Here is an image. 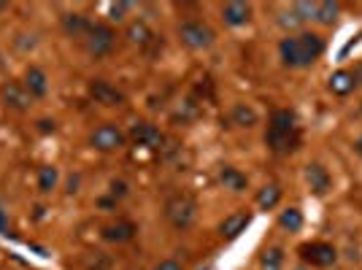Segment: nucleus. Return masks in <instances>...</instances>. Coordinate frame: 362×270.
Returning <instances> with one entry per match:
<instances>
[{"mask_svg":"<svg viewBox=\"0 0 362 270\" xmlns=\"http://www.w3.org/2000/svg\"><path fill=\"white\" fill-rule=\"evenodd\" d=\"M324 51V41L316 33H300V35H287L279 44V54L281 62L287 68H308L311 62H316Z\"/></svg>","mask_w":362,"mask_h":270,"instance_id":"f257e3e1","label":"nucleus"},{"mask_svg":"<svg viewBox=\"0 0 362 270\" xmlns=\"http://www.w3.org/2000/svg\"><path fill=\"white\" fill-rule=\"evenodd\" d=\"M165 217L176 230H190L197 219V203L187 192H176L165 203Z\"/></svg>","mask_w":362,"mask_h":270,"instance_id":"f03ea898","label":"nucleus"},{"mask_svg":"<svg viewBox=\"0 0 362 270\" xmlns=\"http://www.w3.org/2000/svg\"><path fill=\"white\" fill-rule=\"evenodd\" d=\"M214 38H217V33L206 25V22L190 19V22H184V25H179V41L192 51L208 49V47L214 44Z\"/></svg>","mask_w":362,"mask_h":270,"instance_id":"7ed1b4c3","label":"nucleus"},{"mask_svg":"<svg viewBox=\"0 0 362 270\" xmlns=\"http://www.w3.org/2000/svg\"><path fill=\"white\" fill-rule=\"evenodd\" d=\"M84 47L92 57H106L111 54L114 47H117V33L111 25H103V22H92L87 38H84Z\"/></svg>","mask_w":362,"mask_h":270,"instance_id":"20e7f679","label":"nucleus"},{"mask_svg":"<svg viewBox=\"0 0 362 270\" xmlns=\"http://www.w3.org/2000/svg\"><path fill=\"white\" fill-rule=\"evenodd\" d=\"M297 254H300V260H303V262H308L311 268H330V265H336V260H338L336 246L322 244V241L303 244L300 248H297Z\"/></svg>","mask_w":362,"mask_h":270,"instance_id":"39448f33","label":"nucleus"},{"mask_svg":"<svg viewBox=\"0 0 362 270\" xmlns=\"http://www.w3.org/2000/svg\"><path fill=\"white\" fill-rule=\"evenodd\" d=\"M124 144H127V135L117 124H100L90 135V146L97 149V151H120Z\"/></svg>","mask_w":362,"mask_h":270,"instance_id":"423d86ee","label":"nucleus"},{"mask_svg":"<svg viewBox=\"0 0 362 270\" xmlns=\"http://www.w3.org/2000/svg\"><path fill=\"white\" fill-rule=\"evenodd\" d=\"M90 98L100 103V106H106V108H117V106L124 103V95L114 84H108L106 78H92L90 81Z\"/></svg>","mask_w":362,"mask_h":270,"instance_id":"0eeeda50","label":"nucleus"},{"mask_svg":"<svg viewBox=\"0 0 362 270\" xmlns=\"http://www.w3.org/2000/svg\"><path fill=\"white\" fill-rule=\"evenodd\" d=\"M0 98L3 103L8 106V108H14V111H27L30 108V92L24 90L22 81H8V84H3V90H0Z\"/></svg>","mask_w":362,"mask_h":270,"instance_id":"6e6552de","label":"nucleus"},{"mask_svg":"<svg viewBox=\"0 0 362 270\" xmlns=\"http://www.w3.org/2000/svg\"><path fill=\"white\" fill-rule=\"evenodd\" d=\"M265 144L273 149L276 154H290V151H295L297 144H300V135H297V130L284 133V130H270V127H268Z\"/></svg>","mask_w":362,"mask_h":270,"instance_id":"1a4fd4ad","label":"nucleus"},{"mask_svg":"<svg viewBox=\"0 0 362 270\" xmlns=\"http://www.w3.org/2000/svg\"><path fill=\"white\" fill-rule=\"evenodd\" d=\"M130 138H133V144L146 146V149H160V146H163V133H160V127H154L151 122L133 124V130H130Z\"/></svg>","mask_w":362,"mask_h":270,"instance_id":"9d476101","label":"nucleus"},{"mask_svg":"<svg viewBox=\"0 0 362 270\" xmlns=\"http://www.w3.org/2000/svg\"><path fill=\"white\" fill-rule=\"evenodd\" d=\"M249 221H252L249 211H233L230 217L222 219V224H219V235L227 238V241H233V238H238L243 230L249 227Z\"/></svg>","mask_w":362,"mask_h":270,"instance_id":"9b49d317","label":"nucleus"},{"mask_svg":"<svg viewBox=\"0 0 362 270\" xmlns=\"http://www.w3.org/2000/svg\"><path fill=\"white\" fill-rule=\"evenodd\" d=\"M24 90L30 92V98H47L49 92V76L38 68V65H30L24 71Z\"/></svg>","mask_w":362,"mask_h":270,"instance_id":"f8f14e48","label":"nucleus"},{"mask_svg":"<svg viewBox=\"0 0 362 270\" xmlns=\"http://www.w3.org/2000/svg\"><path fill=\"white\" fill-rule=\"evenodd\" d=\"M103 238H106L108 244H127V241L135 238V224L127 219L111 221V224L103 227Z\"/></svg>","mask_w":362,"mask_h":270,"instance_id":"ddd939ff","label":"nucleus"},{"mask_svg":"<svg viewBox=\"0 0 362 270\" xmlns=\"http://www.w3.org/2000/svg\"><path fill=\"white\" fill-rule=\"evenodd\" d=\"M222 19L227 27H241L252 19V6L249 3H227L222 6Z\"/></svg>","mask_w":362,"mask_h":270,"instance_id":"4468645a","label":"nucleus"},{"mask_svg":"<svg viewBox=\"0 0 362 270\" xmlns=\"http://www.w3.org/2000/svg\"><path fill=\"white\" fill-rule=\"evenodd\" d=\"M90 27H92V22H90L84 14H65V17H63V30H65L68 38L84 41L87 33H90Z\"/></svg>","mask_w":362,"mask_h":270,"instance_id":"2eb2a0df","label":"nucleus"},{"mask_svg":"<svg viewBox=\"0 0 362 270\" xmlns=\"http://www.w3.org/2000/svg\"><path fill=\"white\" fill-rule=\"evenodd\" d=\"M306 181H308V187H311L314 195H324L330 189V173H327V168H322L319 162L306 168Z\"/></svg>","mask_w":362,"mask_h":270,"instance_id":"dca6fc26","label":"nucleus"},{"mask_svg":"<svg viewBox=\"0 0 362 270\" xmlns=\"http://www.w3.org/2000/svg\"><path fill=\"white\" fill-rule=\"evenodd\" d=\"M354 87H357V78H354L352 71H336V74L330 76V92H333V95H338V98L352 95V92H354Z\"/></svg>","mask_w":362,"mask_h":270,"instance_id":"f3484780","label":"nucleus"},{"mask_svg":"<svg viewBox=\"0 0 362 270\" xmlns=\"http://www.w3.org/2000/svg\"><path fill=\"white\" fill-rule=\"evenodd\" d=\"M154 38H157V35H154V33L149 30V25L141 22V19H135V22L127 25V41L135 44V47H149Z\"/></svg>","mask_w":362,"mask_h":270,"instance_id":"a211bd4d","label":"nucleus"},{"mask_svg":"<svg viewBox=\"0 0 362 270\" xmlns=\"http://www.w3.org/2000/svg\"><path fill=\"white\" fill-rule=\"evenodd\" d=\"M219 181L224 184V189H233V192H246V176H243L238 168H230V165H224L222 171H219Z\"/></svg>","mask_w":362,"mask_h":270,"instance_id":"6ab92c4d","label":"nucleus"},{"mask_svg":"<svg viewBox=\"0 0 362 270\" xmlns=\"http://www.w3.org/2000/svg\"><path fill=\"white\" fill-rule=\"evenodd\" d=\"M230 119H233V124H238V127H254V124L260 122L257 111H254L252 106H246V103H236V106H233Z\"/></svg>","mask_w":362,"mask_h":270,"instance_id":"aec40b11","label":"nucleus"},{"mask_svg":"<svg viewBox=\"0 0 362 270\" xmlns=\"http://www.w3.org/2000/svg\"><path fill=\"white\" fill-rule=\"evenodd\" d=\"M279 200H281V187H279V184H268V187H263V189L257 192L260 211H273V208L279 205Z\"/></svg>","mask_w":362,"mask_h":270,"instance_id":"412c9836","label":"nucleus"},{"mask_svg":"<svg viewBox=\"0 0 362 270\" xmlns=\"http://www.w3.org/2000/svg\"><path fill=\"white\" fill-rule=\"evenodd\" d=\"M338 3H333V0H322V3H316V22H322V25H333L336 19H338Z\"/></svg>","mask_w":362,"mask_h":270,"instance_id":"4be33fe9","label":"nucleus"},{"mask_svg":"<svg viewBox=\"0 0 362 270\" xmlns=\"http://www.w3.org/2000/svg\"><path fill=\"white\" fill-rule=\"evenodd\" d=\"M284 265V251L279 246H270L260 254V268L263 270H281Z\"/></svg>","mask_w":362,"mask_h":270,"instance_id":"5701e85b","label":"nucleus"},{"mask_svg":"<svg viewBox=\"0 0 362 270\" xmlns=\"http://www.w3.org/2000/svg\"><path fill=\"white\" fill-rule=\"evenodd\" d=\"M57 178H60V173L54 165H44L41 171H38V192L41 195H49L54 187H57Z\"/></svg>","mask_w":362,"mask_h":270,"instance_id":"b1692460","label":"nucleus"},{"mask_svg":"<svg viewBox=\"0 0 362 270\" xmlns=\"http://www.w3.org/2000/svg\"><path fill=\"white\" fill-rule=\"evenodd\" d=\"M279 227L287 230V233H297V230L303 227V214H300L297 208H287V211H281V217H279Z\"/></svg>","mask_w":362,"mask_h":270,"instance_id":"393cba45","label":"nucleus"},{"mask_svg":"<svg viewBox=\"0 0 362 270\" xmlns=\"http://www.w3.org/2000/svg\"><path fill=\"white\" fill-rule=\"evenodd\" d=\"M270 130H284V133L297 130V127H295V114H292L290 108H281V111H276V114L270 117Z\"/></svg>","mask_w":362,"mask_h":270,"instance_id":"a878e982","label":"nucleus"},{"mask_svg":"<svg viewBox=\"0 0 362 270\" xmlns=\"http://www.w3.org/2000/svg\"><path fill=\"white\" fill-rule=\"evenodd\" d=\"M84 270H111V257L106 251H90L84 254Z\"/></svg>","mask_w":362,"mask_h":270,"instance_id":"bb28decb","label":"nucleus"},{"mask_svg":"<svg viewBox=\"0 0 362 270\" xmlns=\"http://www.w3.org/2000/svg\"><path fill=\"white\" fill-rule=\"evenodd\" d=\"M127 11H130V3H111V6H108V14H111V22H122Z\"/></svg>","mask_w":362,"mask_h":270,"instance_id":"cd10ccee","label":"nucleus"},{"mask_svg":"<svg viewBox=\"0 0 362 270\" xmlns=\"http://www.w3.org/2000/svg\"><path fill=\"white\" fill-rule=\"evenodd\" d=\"M111 195L124 197L127 195V184H124V181H114V184H111Z\"/></svg>","mask_w":362,"mask_h":270,"instance_id":"c85d7f7f","label":"nucleus"},{"mask_svg":"<svg viewBox=\"0 0 362 270\" xmlns=\"http://www.w3.org/2000/svg\"><path fill=\"white\" fill-rule=\"evenodd\" d=\"M154 270H184V268H181L176 260H163V262H160V265H157Z\"/></svg>","mask_w":362,"mask_h":270,"instance_id":"c756f323","label":"nucleus"},{"mask_svg":"<svg viewBox=\"0 0 362 270\" xmlns=\"http://www.w3.org/2000/svg\"><path fill=\"white\" fill-rule=\"evenodd\" d=\"M38 130H41V133H54V122H49V119H41V122H38Z\"/></svg>","mask_w":362,"mask_h":270,"instance_id":"7c9ffc66","label":"nucleus"},{"mask_svg":"<svg viewBox=\"0 0 362 270\" xmlns=\"http://www.w3.org/2000/svg\"><path fill=\"white\" fill-rule=\"evenodd\" d=\"M0 233L8 235V221H6V214H3V211H0Z\"/></svg>","mask_w":362,"mask_h":270,"instance_id":"2f4dec72","label":"nucleus"},{"mask_svg":"<svg viewBox=\"0 0 362 270\" xmlns=\"http://www.w3.org/2000/svg\"><path fill=\"white\" fill-rule=\"evenodd\" d=\"M354 78H357V84H362V65H357V71H352Z\"/></svg>","mask_w":362,"mask_h":270,"instance_id":"473e14b6","label":"nucleus"},{"mask_svg":"<svg viewBox=\"0 0 362 270\" xmlns=\"http://www.w3.org/2000/svg\"><path fill=\"white\" fill-rule=\"evenodd\" d=\"M100 205H103V208H111V205H114V200H108V197H103V200H100Z\"/></svg>","mask_w":362,"mask_h":270,"instance_id":"72a5a7b5","label":"nucleus"},{"mask_svg":"<svg viewBox=\"0 0 362 270\" xmlns=\"http://www.w3.org/2000/svg\"><path fill=\"white\" fill-rule=\"evenodd\" d=\"M354 146H357V151H360V154H362V135H360V138H357V144H354Z\"/></svg>","mask_w":362,"mask_h":270,"instance_id":"f704fd0d","label":"nucleus"},{"mask_svg":"<svg viewBox=\"0 0 362 270\" xmlns=\"http://www.w3.org/2000/svg\"><path fill=\"white\" fill-rule=\"evenodd\" d=\"M6 8H8V3H0V14H3V11H6Z\"/></svg>","mask_w":362,"mask_h":270,"instance_id":"c9c22d12","label":"nucleus"},{"mask_svg":"<svg viewBox=\"0 0 362 270\" xmlns=\"http://www.w3.org/2000/svg\"><path fill=\"white\" fill-rule=\"evenodd\" d=\"M295 270H311V268H303V265H300V268H295Z\"/></svg>","mask_w":362,"mask_h":270,"instance_id":"e433bc0d","label":"nucleus"},{"mask_svg":"<svg viewBox=\"0 0 362 270\" xmlns=\"http://www.w3.org/2000/svg\"><path fill=\"white\" fill-rule=\"evenodd\" d=\"M0 60H3V57H0Z\"/></svg>","mask_w":362,"mask_h":270,"instance_id":"4c0bfd02","label":"nucleus"}]
</instances>
